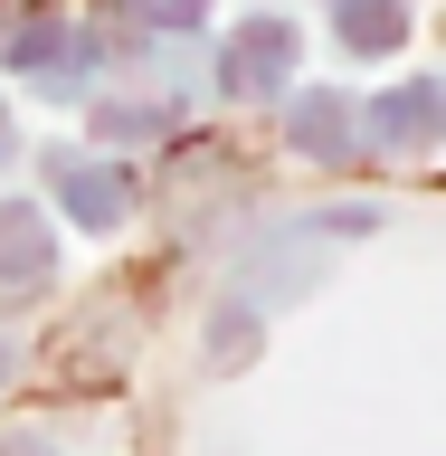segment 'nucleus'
I'll list each match as a JSON object with an SVG mask.
<instances>
[{
	"label": "nucleus",
	"instance_id": "f257e3e1",
	"mask_svg": "<svg viewBox=\"0 0 446 456\" xmlns=\"http://www.w3.org/2000/svg\"><path fill=\"white\" fill-rule=\"evenodd\" d=\"M219 77H228V95H276V86L295 77V28L285 20H247L238 38H228Z\"/></svg>",
	"mask_w": 446,
	"mask_h": 456
},
{
	"label": "nucleus",
	"instance_id": "f03ea898",
	"mask_svg": "<svg viewBox=\"0 0 446 456\" xmlns=\"http://www.w3.org/2000/svg\"><path fill=\"white\" fill-rule=\"evenodd\" d=\"M370 134H380V152H418V142L446 134V86L418 77V86H390L380 105H370Z\"/></svg>",
	"mask_w": 446,
	"mask_h": 456
},
{
	"label": "nucleus",
	"instance_id": "7ed1b4c3",
	"mask_svg": "<svg viewBox=\"0 0 446 456\" xmlns=\"http://www.w3.org/2000/svg\"><path fill=\"white\" fill-rule=\"evenodd\" d=\"M48 181H57V200H67L85 228H114V219H124V200H134L114 162H77V152H48Z\"/></svg>",
	"mask_w": 446,
	"mask_h": 456
},
{
	"label": "nucleus",
	"instance_id": "20e7f679",
	"mask_svg": "<svg viewBox=\"0 0 446 456\" xmlns=\"http://www.w3.org/2000/svg\"><path fill=\"white\" fill-rule=\"evenodd\" d=\"M285 134H295V152H313V162H342V152H352V134H361V114L342 105L333 86H313V95H295Z\"/></svg>",
	"mask_w": 446,
	"mask_h": 456
},
{
	"label": "nucleus",
	"instance_id": "39448f33",
	"mask_svg": "<svg viewBox=\"0 0 446 456\" xmlns=\"http://www.w3.org/2000/svg\"><path fill=\"white\" fill-rule=\"evenodd\" d=\"M333 38L352 57H390L409 38V0H333Z\"/></svg>",
	"mask_w": 446,
	"mask_h": 456
},
{
	"label": "nucleus",
	"instance_id": "423d86ee",
	"mask_svg": "<svg viewBox=\"0 0 446 456\" xmlns=\"http://www.w3.org/2000/svg\"><path fill=\"white\" fill-rule=\"evenodd\" d=\"M48 276V228L38 209H0V285H38Z\"/></svg>",
	"mask_w": 446,
	"mask_h": 456
},
{
	"label": "nucleus",
	"instance_id": "0eeeda50",
	"mask_svg": "<svg viewBox=\"0 0 446 456\" xmlns=\"http://www.w3.org/2000/svg\"><path fill=\"white\" fill-rule=\"evenodd\" d=\"M95 124H105V142H142V134H162V105H105Z\"/></svg>",
	"mask_w": 446,
	"mask_h": 456
},
{
	"label": "nucleus",
	"instance_id": "6e6552de",
	"mask_svg": "<svg viewBox=\"0 0 446 456\" xmlns=\"http://www.w3.org/2000/svg\"><path fill=\"white\" fill-rule=\"evenodd\" d=\"M142 20H162V28H199V20H209V0H142Z\"/></svg>",
	"mask_w": 446,
	"mask_h": 456
},
{
	"label": "nucleus",
	"instance_id": "1a4fd4ad",
	"mask_svg": "<svg viewBox=\"0 0 446 456\" xmlns=\"http://www.w3.org/2000/svg\"><path fill=\"white\" fill-rule=\"evenodd\" d=\"M0 456H48V447H28V437H0Z\"/></svg>",
	"mask_w": 446,
	"mask_h": 456
},
{
	"label": "nucleus",
	"instance_id": "9d476101",
	"mask_svg": "<svg viewBox=\"0 0 446 456\" xmlns=\"http://www.w3.org/2000/svg\"><path fill=\"white\" fill-rule=\"evenodd\" d=\"M0 162H10V114H0Z\"/></svg>",
	"mask_w": 446,
	"mask_h": 456
},
{
	"label": "nucleus",
	"instance_id": "9b49d317",
	"mask_svg": "<svg viewBox=\"0 0 446 456\" xmlns=\"http://www.w3.org/2000/svg\"><path fill=\"white\" fill-rule=\"evenodd\" d=\"M0 370H10V342H0Z\"/></svg>",
	"mask_w": 446,
	"mask_h": 456
}]
</instances>
